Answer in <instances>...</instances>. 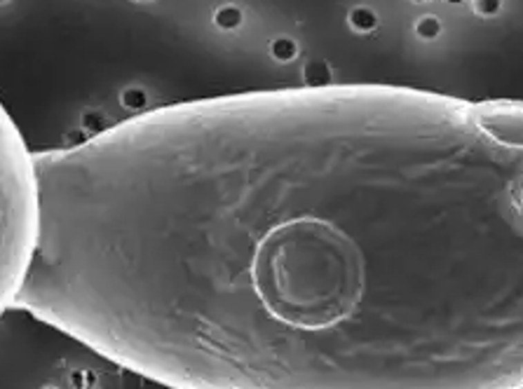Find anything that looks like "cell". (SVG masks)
Instances as JSON below:
<instances>
[{
    "mask_svg": "<svg viewBox=\"0 0 523 389\" xmlns=\"http://www.w3.org/2000/svg\"><path fill=\"white\" fill-rule=\"evenodd\" d=\"M15 308L171 389H523V103L305 85L33 152Z\"/></svg>",
    "mask_w": 523,
    "mask_h": 389,
    "instance_id": "6da1fadb",
    "label": "cell"
},
{
    "mask_svg": "<svg viewBox=\"0 0 523 389\" xmlns=\"http://www.w3.org/2000/svg\"><path fill=\"white\" fill-rule=\"evenodd\" d=\"M35 157L0 103V317L15 308L38 241Z\"/></svg>",
    "mask_w": 523,
    "mask_h": 389,
    "instance_id": "7a4b0ae2",
    "label": "cell"
},
{
    "mask_svg": "<svg viewBox=\"0 0 523 389\" xmlns=\"http://www.w3.org/2000/svg\"><path fill=\"white\" fill-rule=\"evenodd\" d=\"M237 21H240V14H237L235 10H225V12H221V14H218V23H221V26H225V28H233Z\"/></svg>",
    "mask_w": 523,
    "mask_h": 389,
    "instance_id": "3957f363",
    "label": "cell"
},
{
    "mask_svg": "<svg viewBox=\"0 0 523 389\" xmlns=\"http://www.w3.org/2000/svg\"><path fill=\"white\" fill-rule=\"evenodd\" d=\"M497 0H477V10L481 12V14H493V12L497 10Z\"/></svg>",
    "mask_w": 523,
    "mask_h": 389,
    "instance_id": "277c9868",
    "label": "cell"
},
{
    "mask_svg": "<svg viewBox=\"0 0 523 389\" xmlns=\"http://www.w3.org/2000/svg\"><path fill=\"white\" fill-rule=\"evenodd\" d=\"M354 19V23L359 28H368V26H373V17L368 14V12H356V14L352 17Z\"/></svg>",
    "mask_w": 523,
    "mask_h": 389,
    "instance_id": "5b68a950",
    "label": "cell"
},
{
    "mask_svg": "<svg viewBox=\"0 0 523 389\" xmlns=\"http://www.w3.org/2000/svg\"><path fill=\"white\" fill-rule=\"evenodd\" d=\"M420 35H435L437 33V21H432V19H425L423 23H420Z\"/></svg>",
    "mask_w": 523,
    "mask_h": 389,
    "instance_id": "8992f818",
    "label": "cell"
},
{
    "mask_svg": "<svg viewBox=\"0 0 523 389\" xmlns=\"http://www.w3.org/2000/svg\"><path fill=\"white\" fill-rule=\"evenodd\" d=\"M275 54L287 59V57L294 54V47H291V43H277V47H275Z\"/></svg>",
    "mask_w": 523,
    "mask_h": 389,
    "instance_id": "52a82bcc",
    "label": "cell"
}]
</instances>
